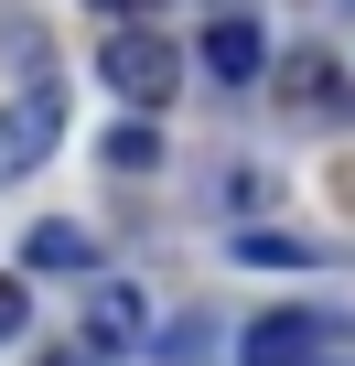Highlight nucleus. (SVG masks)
I'll use <instances>...</instances> for the list:
<instances>
[{
  "label": "nucleus",
  "mask_w": 355,
  "mask_h": 366,
  "mask_svg": "<svg viewBox=\"0 0 355 366\" xmlns=\"http://www.w3.org/2000/svg\"><path fill=\"white\" fill-rule=\"evenodd\" d=\"M97 86L151 119V108H172V86H184V54H172V33H151V22H119L97 44Z\"/></svg>",
  "instance_id": "1"
},
{
  "label": "nucleus",
  "mask_w": 355,
  "mask_h": 366,
  "mask_svg": "<svg viewBox=\"0 0 355 366\" xmlns=\"http://www.w3.org/2000/svg\"><path fill=\"white\" fill-rule=\"evenodd\" d=\"M65 140V97H54V76H33L11 108H0V183H22V172H44V151Z\"/></svg>",
  "instance_id": "2"
},
{
  "label": "nucleus",
  "mask_w": 355,
  "mask_h": 366,
  "mask_svg": "<svg viewBox=\"0 0 355 366\" xmlns=\"http://www.w3.org/2000/svg\"><path fill=\"white\" fill-rule=\"evenodd\" d=\"M280 108L312 129H355V76L334 54H280Z\"/></svg>",
  "instance_id": "3"
},
{
  "label": "nucleus",
  "mask_w": 355,
  "mask_h": 366,
  "mask_svg": "<svg viewBox=\"0 0 355 366\" xmlns=\"http://www.w3.org/2000/svg\"><path fill=\"white\" fill-rule=\"evenodd\" d=\"M194 65H205L216 86H259V76H269V33H259L248 11H216L205 44H194Z\"/></svg>",
  "instance_id": "4"
},
{
  "label": "nucleus",
  "mask_w": 355,
  "mask_h": 366,
  "mask_svg": "<svg viewBox=\"0 0 355 366\" xmlns=\"http://www.w3.org/2000/svg\"><path fill=\"white\" fill-rule=\"evenodd\" d=\"M86 345L119 355V345H151V302L129 280H86Z\"/></svg>",
  "instance_id": "5"
},
{
  "label": "nucleus",
  "mask_w": 355,
  "mask_h": 366,
  "mask_svg": "<svg viewBox=\"0 0 355 366\" xmlns=\"http://www.w3.org/2000/svg\"><path fill=\"white\" fill-rule=\"evenodd\" d=\"M323 345H334L323 312H269V323H248V366H323Z\"/></svg>",
  "instance_id": "6"
},
{
  "label": "nucleus",
  "mask_w": 355,
  "mask_h": 366,
  "mask_svg": "<svg viewBox=\"0 0 355 366\" xmlns=\"http://www.w3.org/2000/svg\"><path fill=\"white\" fill-rule=\"evenodd\" d=\"M22 259H33V269H54V280H86V259H97V237H86L76 216H44V227L22 237Z\"/></svg>",
  "instance_id": "7"
},
{
  "label": "nucleus",
  "mask_w": 355,
  "mask_h": 366,
  "mask_svg": "<svg viewBox=\"0 0 355 366\" xmlns=\"http://www.w3.org/2000/svg\"><path fill=\"white\" fill-rule=\"evenodd\" d=\"M237 259H248V269H312L323 248H312V237H269V227H248V237H237Z\"/></svg>",
  "instance_id": "8"
},
{
  "label": "nucleus",
  "mask_w": 355,
  "mask_h": 366,
  "mask_svg": "<svg viewBox=\"0 0 355 366\" xmlns=\"http://www.w3.org/2000/svg\"><path fill=\"white\" fill-rule=\"evenodd\" d=\"M151 162H161L151 119H119V129H108V172H151Z\"/></svg>",
  "instance_id": "9"
},
{
  "label": "nucleus",
  "mask_w": 355,
  "mask_h": 366,
  "mask_svg": "<svg viewBox=\"0 0 355 366\" xmlns=\"http://www.w3.org/2000/svg\"><path fill=\"white\" fill-rule=\"evenodd\" d=\"M22 334H33V291H22V280H0V345H22Z\"/></svg>",
  "instance_id": "10"
},
{
  "label": "nucleus",
  "mask_w": 355,
  "mask_h": 366,
  "mask_svg": "<svg viewBox=\"0 0 355 366\" xmlns=\"http://www.w3.org/2000/svg\"><path fill=\"white\" fill-rule=\"evenodd\" d=\"M97 11H108V22H151V0H97Z\"/></svg>",
  "instance_id": "11"
},
{
  "label": "nucleus",
  "mask_w": 355,
  "mask_h": 366,
  "mask_svg": "<svg viewBox=\"0 0 355 366\" xmlns=\"http://www.w3.org/2000/svg\"><path fill=\"white\" fill-rule=\"evenodd\" d=\"M44 366H108V355H44Z\"/></svg>",
  "instance_id": "12"
},
{
  "label": "nucleus",
  "mask_w": 355,
  "mask_h": 366,
  "mask_svg": "<svg viewBox=\"0 0 355 366\" xmlns=\"http://www.w3.org/2000/svg\"><path fill=\"white\" fill-rule=\"evenodd\" d=\"M323 11H355V0H323Z\"/></svg>",
  "instance_id": "13"
}]
</instances>
